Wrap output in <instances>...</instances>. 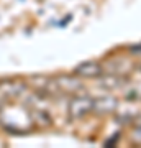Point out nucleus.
Segmentation results:
<instances>
[{"label":"nucleus","mask_w":141,"mask_h":148,"mask_svg":"<svg viewBox=\"0 0 141 148\" xmlns=\"http://www.w3.org/2000/svg\"><path fill=\"white\" fill-rule=\"evenodd\" d=\"M23 90H25V84H21L18 81H5V82H0V97L2 99L16 97Z\"/></svg>","instance_id":"nucleus-2"},{"label":"nucleus","mask_w":141,"mask_h":148,"mask_svg":"<svg viewBox=\"0 0 141 148\" xmlns=\"http://www.w3.org/2000/svg\"><path fill=\"white\" fill-rule=\"evenodd\" d=\"M90 110H94V101L89 97H76L69 104L71 117H82Z\"/></svg>","instance_id":"nucleus-1"},{"label":"nucleus","mask_w":141,"mask_h":148,"mask_svg":"<svg viewBox=\"0 0 141 148\" xmlns=\"http://www.w3.org/2000/svg\"><path fill=\"white\" fill-rule=\"evenodd\" d=\"M76 73L79 76H82V77H94V76H99L102 73V68L95 63H85V64H80L76 69Z\"/></svg>","instance_id":"nucleus-3"}]
</instances>
